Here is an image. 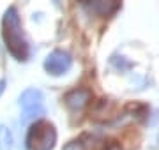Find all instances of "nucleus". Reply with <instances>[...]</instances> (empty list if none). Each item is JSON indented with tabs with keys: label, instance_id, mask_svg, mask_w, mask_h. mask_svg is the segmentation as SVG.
Returning <instances> with one entry per match:
<instances>
[{
	"label": "nucleus",
	"instance_id": "nucleus-4",
	"mask_svg": "<svg viewBox=\"0 0 159 150\" xmlns=\"http://www.w3.org/2000/svg\"><path fill=\"white\" fill-rule=\"evenodd\" d=\"M20 106L21 110L25 111V117L30 118V117H39L44 113V108H43V94L37 88H29L21 94L20 97Z\"/></svg>",
	"mask_w": 159,
	"mask_h": 150
},
{
	"label": "nucleus",
	"instance_id": "nucleus-6",
	"mask_svg": "<svg viewBox=\"0 0 159 150\" xmlns=\"http://www.w3.org/2000/svg\"><path fill=\"white\" fill-rule=\"evenodd\" d=\"M66 106H67L71 111H81L85 106H89V103L92 101V92L87 90V88H76V90H71L69 94H66Z\"/></svg>",
	"mask_w": 159,
	"mask_h": 150
},
{
	"label": "nucleus",
	"instance_id": "nucleus-2",
	"mask_svg": "<svg viewBox=\"0 0 159 150\" xmlns=\"http://www.w3.org/2000/svg\"><path fill=\"white\" fill-rule=\"evenodd\" d=\"M55 143H57V131L50 122L37 120L30 126L27 134L29 150H53Z\"/></svg>",
	"mask_w": 159,
	"mask_h": 150
},
{
	"label": "nucleus",
	"instance_id": "nucleus-10",
	"mask_svg": "<svg viewBox=\"0 0 159 150\" xmlns=\"http://www.w3.org/2000/svg\"><path fill=\"white\" fill-rule=\"evenodd\" d=\"M6 85H7L6 80H0V95L4 94V90H6Z\"/></svg>",
	"mask_w": 159,
	"mask_h": 150
},
{
	"label": "nucleus",
	"instance_id": "nucleus-5",
	"mask_svg": "<svg viewBox=\"0 0 159 150\" xmlns=\"http://www.w3.org/2000/svg\"><path fill=\"white\" fill-rule=\"evenodd\" d=\"M90 16L108 18L119 9V0H78Z\"/></svg>",
	"mask_w": 159,
	"mask_h": 150
},
{
	"label": "nucleus",
	"instance_id": "nucleus-7",
	"mask_svg": "<svg viewBox=\"0 0 159 150\" xmlns=\"http://www.w3.org/2000/svg\"><path fill=\"white\" fill-rule=\"evenodd\" d=\"M12 145H14V139L9 127L0 126V150H12Z\"/></svg>",
	"mask_w": 159,
	"mask_h": 150
},
{
	"label": "nucleus",
	"instance_id": "nucleus-9",
	"mask_svg": "<svg viewBox=\"0 0 159 150\" xmlns=\"http://www.w3.org/2000/svg\"><path fill=\"white\" fill-rule=\"evenodd\" d=\"M102 150H122V148H120V145H119V143L111 141V143H108L106 147H104V148H102Z\"/></svg>",
	"mask_w": 159,
	"mask_h": 150
},
{
	"label": "nucleus",
	"instance_id": "nucleus-3",
	"mask_svg": "<svg viewBox=\"0 0 159 150\" xmlns=\"http://www.w3.org/2000/svg\"><path fill=\"white\" fill-rule=\"evenodd\" d=\"M71 65H73V60L69 57L66 51L62 50H55V51H51L44 60V69L48 74L51 76H62L66 74L69 69H71Z\"/></svg>",
	"mask_w": 159,
	"mask_h": 150
},
{
	"label": "nucleus",
	"instance_id": "nucleus-1",
	"mask_svg": "<svg viewBox=\"0 0 159 150\" xmlns=\"http://www.w3.org/2000/svg\"><path fill=\"white\" fill-rule=\"evenodd\" d=\"M2 37H4L7 51L11 53L16 60L25 62L29 58V44L25 41L21 21H20L18 11L14 7H9L4 12V18H2Z\"/></svg>",
	"mask_w": 159,
	"mask_h": 150
},
{
	"label": "nucleus",
	"instance_id": "nucleus-8",
	"mask_svg": "<svg viewBox=\"0 0 159 150\" xmlns=\"http://www.w3.org/2000/svg\"><path fill=\"white\" fill-rule=\"evenodd\" d=\"M64 150H89V143H85V138L73 139L71 143H67L64 147Z\"/></svg>",
	"mask_w": 159,
	"mask_h": 150
}]
</instances>
